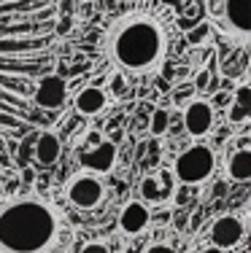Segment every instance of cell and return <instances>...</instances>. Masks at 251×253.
Here are the masks:
<instances>
[{
	"label": "cell",
	"instance_id": "1",
	"mask_svg": "<svg viewBox=\"0 0 251 253\" xmlns=\"http://www.w3.org/2000/svg\"><path fill=\"white\" fill-rule=\"evenodd\" d=\"M59 0H0V170L35 124L33 89L57 41Z\"/></svg>",
	"mask_w": 251,
	"mask_h": 253
},
{
	"label": "cell",
	"instance_id": "2",
	"mask_svg": "<svg viewBox=\"0 0 251 253\" xmlns=\"http://www.w3.org/2000/svg\"><path fill=\"white\" fill-rule=\"evenodd\" d=\"M167 38L159 22L149 14L124 16L108 33V54L119 70L133 76H146L162 65Z\"/></svg>",
	"mask_w": 251,
	"mask_h": 253
},
{
	"label": "cell",
	"instance_id": "3",
	"mask_svg": "<svg viewBox=\"0 0 251 253\" xmlns=\"http://www.w3.org/2000/svg\"><path fill=\"white\" fill-rule=\"evenodd\" d=\"M57 237V215L41 200L0 208V253H44Z\"/></svg>",
	"mask_w": 251,
	"mask_h": 253
},
{
	"label": "cell",
	"instance_id": "4",
	"mask_svg": "<svg viewBox=\"0 0 251 253\" xmlns=\"http://www.w3.org/2000/svg\"><path fill=\"white\" fill-rule=\"evenodd\" d=\"M216 170V154L211 146L205 143H195L187 151H181L176 156V165H173V175L178 183L184 186H200Z\"/></svg>",
	"mask_w": 251,
	"mask_h": 253
},
{
	"label": "cell",
	"instance_id": "5",
	"mask_svg": "<svg viewBox=\"0 0 251 253\" xmlns=\"http://www.w3.org/2000/svg\"><path fill=\"white\" fill-rule=\"evenodd\" d=\"M181 126L187 129V135L195 137V140H202V137H208L213 132V126H216V108L202 97L189 100L187 105H184Z\"/></svg>",
	"mask_w": 251,
	"mask_h": 253
},
{
	"label": "cell",
	"instance_id": "6",
	"mask_svg": "<svg viewBox=\"0 0 251 253\" xmlns=\"http://www.w3.org/2000/svg\"><path fill=\"white\" fill-rule=\"evenodd\" d=\"M68 100V84L57 73H44L35 81L33 89V105L38 111H59Z\"/></svg>",
	"mask_w": 251,
	"mask_h": 253
},
{
	"label": "cell",
	"instance_id": "7",
	"mask_svg": "<svg viewBox=\"0 0 251 253\" xmlns=\"http://www.w3.org/2000/svg\"><path fill=\"white\" fill-rule=\"evenodd\" d=\"M116 156H119L116 143L113 140H100V143H95V146L79 151V165L89 172V175H95V172H98V175H105V172L113 170Z\"/></svg>",
	"mask_w": 251,
	"mask_h": 253
},
{
	"label": "cell",
	"instance_id": "8",
	"mask_svg": "<svg viewBox=\"0 0 251 253\" xmlns=\"http://www.w3.org/2000/svg\"><path fill=\"white\" fill-rule=\"evenodd\" d=\"M208 237H211L213 248L232 251V248H238V245L243 243V237H246V224H243L238 215H232V213L230 215H219V218L211 224Z\"/></svg>",
	"mask_w": 251,
	"mask_h": 253
},
{
	"label": "cell",
	"instance_id": "9",
	"mask_svg": "<svg viewBox=\"0 0 251 253\" xmlns=\"http://www.w3.org/2000/svg\"><path fill=\"white\" fill-rule=\"evenodd\" d=\"M103 191H105L103 183L87 172V175H76L68 183V200L79 210H92L100 205V200H103Z\"/></svg>",
	"mask_w": 251,
	"mask_h": 253
},
{
	"label": "cell",
	"instance_id": "10",
	"mask_svg": "<svg viewBox=\"0 0 251 253\" xmlns=\"http://www.w3.org/2000/svg\"><path fill=\"white\" fill-rule=\"evenodd\" d=\"M224 19H227L230 33H235L241 43H249V35H251V0H224Z\"/></svg>",
	"mask_w": 251,
	"mask_h": 253
},
{
	"label": "cell",
	"instance_id": "11",
	"mask_svg": "<svg viewBox=\"0 0 251 253\" xmlns=\"http://www.w3.org/2000/svg\"><path fill=\"white\" fill-rule=\"evenodd\" d=\"M149 224H151V210H149L146 202H141V200L127 202L124 210L119 213V229H122L124 234H141Z\"/></svg>",
	"mask_w": 251,
	"mask_h": 253
},
{
	"label": "cell",
	"instance_id": "12",
	"mask_svg": "<svg viewBox=\"0 0 251 253\" xmlns=\"http://www.w3.org/2000/svg\"><path fill=\"white\" fill-rule=\"evenodd\" d=\"M73 105L81 116H98V113H103L105 108H108V94L100 86H87L76 94Z\"/></svg>",
	"mask_w": 251,
	"mask_h": 253
},
{
	"label": "cell",
	"instance_id": "13",
	"mask_svg": "<svg viewBox=\"0 0 251 253\" xmlns=\"http://www.w3.org/2000/svg\"><path fill=\"white\" fill-rule=\"evenodd\" d=\"M59 154H62V143H59V137L54 135V132H41L38 137H35V148H33V156L38 165L49 167L54 165V162L59 159Z\"/></svg>",
	"mask_w": 251,
	"mask_h": 253
},
{
	"label": "cell",
	"instance_id": "14",
	"mask_svg": "<svg viewBox=\"0 0 251 253\" xmlns=\"http://www.w3.org/2000/svg\"><path fill=\"white\" fill-rule=\"evenodd\" d=\"M227 178L235 180V183H249L251 180V151L249 148H238L227 159Z\"/></svg>",
	"mask_w": 251,
	"mask_h": 253
},
{
	"label": "cell",
	"instance_id": "15",
	"mask_svg": "<svg viewBox=\"0 0 251 253\" xmlns=\"http://www.w3.org/2000/svg\"><path fill=\"white\" fill-rule=\"evenodd\" d=\"M167 126H170V111L167 108H157L149 119V132L154 137H165L167 135Z\"/></svg>",
	"mask_w": 251,
	"mask_h": 253
},
{
	"label": "cell",
	"instance_id": "16",
	"mask_svg": "<svg viewBox=\"0 0 251 253\" xmlns=\"http://www.w3.org/2000/svg\"><path fill=\"white\" fill-rule=\"evenodd\" d=\"M141 197H143L141 202H159V200H162V191H159L157 178L149 175V178L141 180Z\"/></svg>",
	"mask_w": 251,
	"mask_h": 253
},
{
	"label": "cell",
	"instance_id": "17",
	"mask_svg": "<svg viewBox=\"0 0 251 253\" xmlns=\"http://www.w3.org/2000/svg\"><path fill=\"white\" fill-rule=\"evenodd\" d=\"M157 183H159V191H162V200H165V197L173 194V189L178 186V180H176V175H173V170H159Z\"/></svg>",
	"mask_w": 251,
	"mask_h": 253
},
{
	"label": "cell",
	"instance_id": "18",
	"mask_svg": "<svg viewBox=\"0 0 251 253\" xmlns=\"http://www.w3.org/2000/svg\"><path fill=\"white\" fill-rule=\"evenodd\" d=\"M192 189L195 186H184V183H178L176 189H173V205H176V208H187L189 205V200H192Z\"/></svg>",
	"mask_w": 251,
	"mask_h": 253
},
{
	"label": "cell",
	"instance_id": "19",
	"mask_svg": "<svg viewBox=\"0 0 251 253\" xmlns=\"http://www.w3.org/2000/svg\"><path fill=\"white\" fill-rule=\"evenodd\" d=\"M251 119V108H243V105H230V124H249Z\"/></svg>",
	"mask_w": 251,
	"mask_h": 253
},
{
	"label": "cell",
	"instance_id": "20",
	"mask_svg": "<svg viewBox=\"0 0 251 253\" xmlns=\"http://www.w3.org/2000/svg\"><path fill=\"white\" fill-rule=\"evenodd\" d=\"M235 102L243 108H251V86L249 84H241V86L235 89Z\"/></svg>",
	"mask_w": 251,
	"mask_h": 253
},
{
	"label": "cell",
	"instance_id": "21",
	"mask_svg": "<svg viewBox=\"0 0 251 253\" xmlns=\"http://www.w3.org/2000/svg\"><path fill=\"white\" fill-rule=\"evenodd\" d=\"M70 30H73V16H57V19H54V33H57V38H59V35H68Z\"/></svg>",
	"mask_w": 251,
	"mask_h": 253
},
{
	"label": "cell",
	"instance_id": "22",
	"mask_svg": "<svg viewBox=\"0 0 251 253\" xmlns=\"http://www.w3.org/2000/svg\"><path fill=\"white\" fill-rule=\"evenodd\" d=\"M111 92L116 94V97H122V94L127 92V78H124L122 73H113L111 76Z\"/></svg>",
	"mask_w": 251,
	"mask_h": 253
},
{
	"label": "cell",
	"instance_id": "23",
	"mask_svg": "<svg viewBox=\"0 0 251 253\" xmlns=\"http://www.w3.org/2000/svg\"><path fill=\"white\" fill-rule=\"evenodd\" d=\"M208 84H211V73H208V70H200V73L195 76V84H192V86H195V89H208Z\"/></svg>",
	"mask_w": 251,
	"mask_h": 253
},
{
	"label": "cell",
	"instance_id": "24",
	"mask_svg": "<svg viewBox=\"0 0 251 253\" xmlns=\"http://www.w3.org/2000/svg\"><path fill=\"white\" fill-rule=\"evenodd\" d=\"M81 253H111V248L105 243H87L81 248Z\"/></svg>",
	"mask_w": 251,
	"mask_h": 253
},
{
	"label": "cell",
	"instance_id": "25",
	"mask_svg": "<svg viewBox=\"0 0 251 253\" xmlns=\"http://www.w3.org/2000/svg\"><path fill=\"white\" fill-rule=\"evenodd\" d=\"M170 221L176 224L178 232H184V229H187V224H189V215H187V213H176V215H170Z\"/></svg>",
	"mask_w": 251,
	"mask_h": 253
},
{
	"label": "cell",
	"instance_id": "26",
	"mask_svg": "<svg viewBox=\"0 0 251 253\" xmlns=\"http://www.w3.org/2000/svg\"><path fill=\"white\" fill-rule=\"evenodd\" d=\"M146 253H176V248H173V245H165V243H154L146 248Z\"/></svg>",
	"mask_w": 251,
	"mask_h": 253
},
{
	"label": "cell",
	"instance_id": "27",
	"mask_svg": "<svg viewBox=\"0 0 251 253\" xmlns=\"http://www.w3.org/2000/svg\"><path fill=\"white\" fill-rule=\"evenodd\" d=\"M227 100H230V94H224V92H222V94H216V97H213V100H208V102H211V105L216 108V105H222V102H227Z\"/></svg>",
	"mask_w": 251,
	"mask_h": 253
},
{
	"label": "cell",
	"instance_id": "28",
	"mask_svg": "<svg viewBox=\"0 0 251 253\" xmlns=\"http://www.w3.org/2000/svg\"><path fill=\"white\" fill-rule=\"evenodd\" d=\"M157 89H159V92H167V89H170V84H167L165 78H159V81H157Z\"/></svg>",
	"mask_w": 251,
	"mask_h": 253
},
{
	"label": "cell",
	"instance_id": "29",
	"mask_svg": "<svg viewBox=\"0 0 251 253\" xmlns=\"http://www.w3.org/2000/svg\"><path fill=\"white\" fill-rule=\"evenodd\" d=\"M200 253H227V251H222V248H213V245H208V248H202Z\"/></svg>",
	"mask_w": 251,
	"mask_h": 253
},
{
	"label": "cell",
	"instance_id": "30",
	"mask_svg": "<svg viewBox=\"0 0 251 253\" xmlns=\"http://www.w3.org/2000/svg\"><path fill=\"white\" fill-rule=\"evenodd\" d=\"M224 194V183H216V189H213V197H222Z\"/></svg>",
	"mask_w": 251,
	"mask_h": 253
},
{
	"label": "cell",
	"instance_id": "31",
	"mask_svg": "<svg viewBox=\"0 0 251 253\" xmlns=\"http://www.w3.org/2000/svg\"><path fill=\"white\" fill-rule=\"evenodd\" d=\"M124 253H138V248H127V251H124Z\"/></svg>",
	"mask_w": 251,
	"mask_h": 253
},
{
	"label": "cell",
	"instance_id": "32",
	"mask_svg": "<svg viewBox=\"0 0 251 253\" xmlns=\"http://www.w3.org/2000/svg\"><path fill=\"white\" fill-rule=\"evenodd\" d=\"M3 197H5V189H3V186H0V200H3Z\"/></svg>",
	"mask_w": 251,
	"mask_h": 253
}]
</instances>
